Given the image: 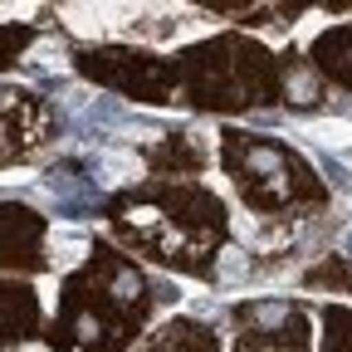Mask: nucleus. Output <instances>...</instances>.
Returning <instances> with one entry per match:
<instances>
[{"instance_id": "obj_1", "label": "nucleus", "mask_w": 352, "mask_h": 352, "mask_svg": "<svg viewBox=\"0 0 352 352\" xmlns=\"http://www.w3.org/2000/svg\"><path fill=\"white\" fill-rule=\"evenodd\" d=\"M147 6H157V0H69L64 15L78 34H108V30L132 25Z\"/></svg>"}, {"instance_id": "obj_2", "label": "nucleus", "mask_w": 352, "mask_h": 352, "mask_svg": "<svg viewBox=\"0 0 352 352\" xmlns=\"http://www.w3.org/2000/svg\"><path fill=\"white\" fill-rule=\"evenodd\" d=\"M318 54H323V64L342 78V83H352V30H338V34H328L323 44H318Z\"/></svg>"}, {"instance_id": "obj_3", "label": "nucleus", "mask_w": 352, "mask_h": 352, "mask_svg": "<svg viewBox=\"0 0 352 352\" xmlns=\"http://www.w3.org/2000/svg\"><path fill=\"white\" fill-rule=\"evenodd\" d=\"M50 250H54V264H74L78 254H83V235L78 230H54V240H50Z\"/></svg>"}, {"instance_id": "obj_4", "label": "nucleus", "mask_w": 352, "mask_h": 352, "mask_svg": "<svg viewBox=\"0 0 352 352\" xmlns=\"http://www.w3.org/2000/svg\"><path fill=\"white\" fill-rule=\"evenodd\" d=\"M103 171H108V182H132V176H138V162L122 157V152H103Z\"/></svg>"}, {"instance_id": "obj_5", "label": "nucleus", "mask_w": 352, "mask_h": 352, "mask_svg": "<svg viewBox=\"0 0 352 352\" xmlns=\"http://www.w3.org/2000/svg\"><path fill=\"white\" fill-rule=\"evenodd\" d=\"M328 352H352V318H338V333H333Z\"/></svg>"}, {"instance_id": "obj_6", "label": "nucleus", "mask_w": 352, "mask_h": 352, "mask_svg": "<svg viewBox=\"0 0 352 352\" xmlns=\"http://www.w3.org/2000/svg\"><path fill=\"white\" fill-rule=\"evenodd\" d=\"M25 352H39V347H25Z\"/></svg>"}]
</instances>
